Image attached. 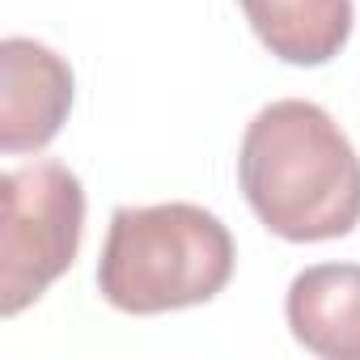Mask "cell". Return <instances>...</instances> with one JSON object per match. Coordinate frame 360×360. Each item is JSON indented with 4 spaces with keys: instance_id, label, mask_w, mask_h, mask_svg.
<instances>
[{
    "instance_id": "1",
    "label": "cell",
    "mask_w": 360,
    "mask_h": 360,
    "mask_svg": "<svg viewBox=\"0 0 360 360\" xmlns=\"http://www.w3.org/2000/svg\"><path fill=\"white\" fill-rule=\"evenodd\" d=\"M238 183L284 242H330L360 225V157L318 102L280 98L246 123Z\"/></svg>"
},
{
    "instance_id": "2",
    "label": "cell",
    "mask_w": 360,
    "mask_h": 360,
    "mask_svg": "<svg viewBox=\"0 0 360 360\" xmlns=\"http://www.w3.org/2000/svg\"><path fill=\"white\" fill-rule=\"evenodd\" d=\"M233 263L229 225L200 204L115 208L98 259V288L123 314H169L225 292Z\"/></svg>"
},
{
    "instance_id": "3",
    "label": "cell",
    "mask_w": 360,
    "mask_h": 360,
    "mask_svg": "<svg viewBox=\"0 0 360 360\" xmlns=\"http://www.w3.org/2000/svg\"><path fill=\"white\" fill-rule=\"evenodd\" d=\"M85 233V187L64 161L0 178V318L34 305L72 263Z\"/></svg>"
},
{
    "instance_id": "4",
    "label": "cell",
    "mask_w": 360,
    "mask_h": 360,
    "mask_svg": "<svg viewBox=\"0 0 360 360\" xmlns=\"http://www.w3.org/2000/svg\"><path fill=\"white\" fill-rule=\"evenodd\" d=\"M72 68L39 39L0 43V148L9 157L47 148L72 110Z\"/></svg>"
},
{
    "instance_id": "5",
    "label": "cell",
    "mask_w": 360,
    "mask_h": 360,
    "mask_svg": "<svg viewBox=\"0 0 360 360\" xmlns=\"http://www.w3.org/2000/svg\"><path fill=\"white\" fill-rule=\"evenodd\" d=\"M292 339L326 360H360V263H314L284 297Z\"/></svg>"
},
{
    "instance_id": "6",
    "label": "cell",
    "mask_w": 360,
    "mask_h": 360,
    "mask_svg": "<svg viewBox=\"0 0 360 360\" xmlns=\"http://www.w3.org/2000/svg\"><path fill=\"white\" fill-rule=\"evenodd\" d=\"M259 43L292 64L322 68L352 39V0H238Z\"/></svg>"
}]
</instances>
